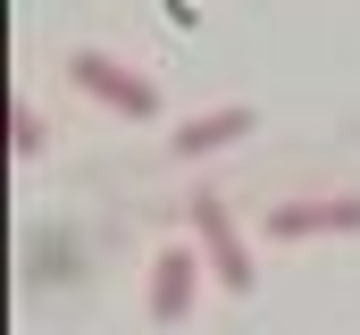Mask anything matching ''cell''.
I'll return each instance as SVG.
<instances>
[{"instance_id":"obj_1","label":"cell","mask_w":360,"mask_h":335,"mask_svg":"<svg viewBox=\"0 0 360 335\" xmlns=\"http://www.w3.org/2000/svg\"><path fill=\"white\" fill-rule=\"evenodd\" d=\"M68 76L84 84L101 109H117V118H134V126H151L160 118V92H151V76H134V68H117L109 51H68Z\"/></svg>"},{"instance_id":"obj_2","label":"cell","mask_w":360,"mask_h":335,"mask_svg":"<svg viewBox=\"0 0 360 335\" xmlns=\"http://www.w3.org/2000/svg\"><path fill=\"white\" fill-rule=\"evenodd\" d=\"M184 218H193V244L210 251V277H218L226 293H252V277H260V268H252V251H243V235H235L226 201H218V193H193V201H184Z\"/></svg>"},{"instance_id":"obj_3","label":"cell","mask_w":360,"mask_h":335,"mask_svg":"<svg viewBox=\"0 0 360 335\" xmlns=\"http://www.w3.org/2000/svg\"><path fill=\"white\" fill-rule=\"evenodd\" d=\"M360 227V193H335V201H285L269 210V244H302V235H352Z\"/></svg>"},{"instance_id":"obj_4","label":"cell","mask_w":360,"mask_h":335,"mask_svg":"<svg viewBox=\"0 0 360 335\" xmlns=\"http://www.w3.org/2000/svg\"><path fill=\"white\" fill-rule=\"evenodd\" d=\"M193 285H201V260H193L184 244L151 260V327H184V310H193Z\"/></svg>"},{"instance_id":"obj_5","label":"cell","mask_w":360,"mask_h":335,"mask_svg":"<svg viewBox=\"0 0 360 335\" xmlns=\"http://www.w3.org/2000/svg\"><path fill=\"white\" fill-rule=\"evenodd\" d=\"M243 134H252V109H243V101L201 109V118L176 126V160H210V151H226V143H243Z\"/></svg>"},{"instance_id":"obj_6","label":"cell","mask_w":360,"mask_h":335,"mask_svg":"<svg viewBox=\"0 0 360 335\" xmlns=\"http://www.w3.org/2000/svg\"><path fill=\"white\" fill-rule=\"evenodd\" d=\"M8 143H17V151H25V160H34V151H42V118H34V109H25V101H17V118H8Z\"/></svg>"}]
</instances>
